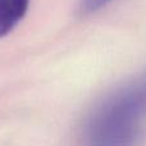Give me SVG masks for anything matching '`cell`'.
Masks as SVG:
<instances>
[{"label": "cell", "mask_w": 146, "mask_h": 146, "mask_svg": "<svg viewBox=\"0 0 146 146\" xmlns=\"http://www.w3.org/2000/svg\"><path fill=\"white\" fill-rule=\"evenodd\" d=\"M146 109V87L127 90L105 104L90 127V146H129Z\"/></svg>", "instance_id": "1"}, {"label": "cell", "mask_w": 146, "mask_h": 146, "mask_svg": "<svg viewBox=\"0 0 146 146\" xmlns=\"http://www.w3.org/2000/svg\"><path fill=\"white\" fill-rule=\"evenodd\" d=\"M110 1L111 0H82L80 5V10L82 14H90V13H94L100 8L105 7Z\"/></svg>", "instance_id": "3"}, {"label": "cell", "mask_w": 146, "mask_h": 146, "mask_svg": "<svg viewBox=\"0 0 146 146\" xmlns=\"http://www.w3.org/2000/svg\"><path fill=\"white\" fill-rule=\"evenodd\" d=\"M30 0H0V37L8 35L25 17Z\"/></svg>", "instance_id": "2"}]
</instances>
